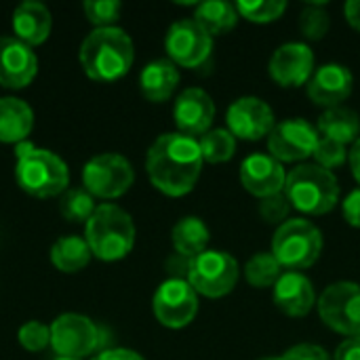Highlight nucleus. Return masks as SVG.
<instances>
[{
    "label": "nucleus",
    "instance_id": "obj_44",
    "mask_svg": "<svg viewBox=\"0 0 360 360\" xmlns=\"http://www.w3.org/2000/svg\"><path fill=\"white\" fill-rule=\"evenodd\" d=\"M57 360H78V359H61V356H59V359Z\"/></svg>",
    "mask_w": 360,
    "mask_h": 360
},
{
    "label": "nucleus",
    "instance_id": "obj_23",
    "mask_svg": "<svg viewBox=\"0 0 360 360\" xmlns=\"http://www.w3.org/2000/svg\"><path fill=\"white\" fill-rule=\"evenodd\" d=\"M179 84V70L171 59L150 61L139 74V86L146 99L150 101H167Z\"/></svg>",
    "mask_w": 360,
    "mask_h": 360
},
{
    "label": "nucleus",
    "instance_id": "obj_36",
    "mask_svg": "<svg viewBox=\"0 0 360 360\" xmlns=\"http://www.w3.org/2000/svg\"><path fill=\"white\" fill-rule=\"evenodd\" d=\"M291 211V202L285 196V192L274 194L270 198H262L259 202V215L268 221V224H285Z\"/></svg>",
    "mask_w": 360,
    "mask_h": 360
},
{
    "label": "nucleus",
    "instance_id": "obj_1",
    "mask_svg": "<svg viewBox=\"0 0 360 360\" xmlns=\"http://www.w3.org/2000/svg\"><path fill=\"white\" fill-rule=\"evenodd\" d=\"M198 139L184 133H165L148 150L146 171L156 190L167 196H184L194 190L202 171Z\"/></svg>",
    "mask_w": 360,
    "mask_h": 360
},
{
    "label": "nucleus",
    "instance_id": "obj_13",
    "mask_svg": "<svg viewBox=\"0 0 360 360\" xmlns=\"http://www.w3.org/2000/svg\"><path fill=\"white\" fill-rule=\"evenodd\" d=\"M165 49L175 65L198 68L213 51V36L207 34L194 19H179L169 27Z\"/></svg>",
    "mask_w": 360,
    "mask_h": 360
},
{
    "label": "nucleus",
    "instance_id": "obj_8",
    "mask_svg": "<svg viewBox=\"0 0 360 360\" xmlns=\"http://www.w3.org/2000/svg\"><path fill=\"white\" fill-rule=\"evenodd\" d=\"M321 321L335 333L360 338V285L342 281L329 285L319 300Z\"/></svg>",
    "mask_w": 360,
    "mask_h": 360
},
{
    "label": "nucleus",
    "instance_id": "obj_33",
    "mask_svg": "<svg viewBox=\"0 0 360 360\" xmlns=\"http://www.w3.org/2000/svg\"><path fill=\"white\" fill-rule=\"evenodd\" d=\"M82 8L86 19L97 27H112L120 17L122 4L118 0H86Z\"/></svg>",
    "mask_w": 360,
    "mask_h": 360
},
{
    "label": "nucleus",
    "instance_id": "obj_31",
    "mask_svg": "<svg viewBox=\"0 0 360 360\" xmlns=\"http://www.w3.org/2000/svg\"><path fill=\"white\" fill-rule=\"evenodd\" d=\"M236 8L240 17L253 23H270L283 17V13L287 11V2L285 0H259V2L240 0L236 2Z\"/></svg>",
    "mask_w": 360,
    "mask_h": 360
},
{
    "label": "nucleus",
    "instance_id": "obj_37",
    "mask_svg": "<svg viewBox=\"0 0 360 360\" xmlns=\"http://www.w3.org/2000/svg\"><path fill=\"white\" fill-rule=\"evenodd\" d=\"M283 360H329V354L325 348L316 344H297L289 348L283 356Z\"/></svg>",
    "mask_w": 360,
    "mask_h": 360
},
{
    "label": "nucleus",
    "instance_id": "obj_45",
    "mask_svg": "<svg viewBox=\"0 0 360 360\" xmlns=\"http://www.w3.org/2000/svg\"><path fill=\"white\" fill-rule=\"evenodd\" d=\"M264 360H283V359H264Z\"/></svg>",
    "mask_w": 360,
    "mask_h": 360
},
{
    "label": "nucleus",
    "instance_id": "obj_41",
    "mask_svg": "<svg viewBox=\"0 0 360 360\" xmlns=\"http://www.w3.org/2000/svg\"><path fill=\"white\" fill-rule=\"evenodd\" d=\"M93 360H143V356L127 348H112V350H103Z\"/></svg>",
    "mask_w": 360,
    "mask_h": 360
},
{
    "label": "nucleus",
    "instance_id": "obj_32",
    "mask_svg": "<svg viewBox=\"0 0 360 360\" xmlns=\"http://www.w3.org/2000/svg\"><path fill=\"white\" fill-rule=\"evenodd\" d=\"M329 25H331V19H329V13L323 8V2L306 6L300 17V27L304 36L310 40H321L329 32Z\"/></svg>",
    "mask_w": 360,
    "mask_h": 360
},
{
    "label": "nucleus",
    "instance_id": "obj_20",
    "mask_svg": "<svg viewBox=\"0 0 360 360\" xmlns=\"http://www.w3.org/2000/svg\"><path fill=\"white\" fill-rule=\"evenodd\" d=\"M274 304L283 314L293 319L310 314L316 304L312 281L302 272H285L274 285Z\"/></svg>",
    "mask_w": 360,
    "mask_h": 360
},
{
    "label": "nucleus",
    "instance_id": "obj_28",
    "mask_svg": "<svg viewBox=\"0 0 360 360\" xmlns=\"http://www.w3.org/2000/svg\"><path fill=\"white\" fill-rule=\"evenodd\" d=\"M281 276H283V266L276 262V257L270 251L255 253L245 266V278L255 289L274 287Z\"/></svg>",
    "mask_w": 360,
    "mask_h": 360
},
{
    "label": "nucleus",
    "instance_id": "obj_43",
    "mask_svg": "<svg viewBox=\"0 0 360 360\" xmlns=\"http://www.w3.org/2000/svg\"><path fill=\"white\" fill-rule=\"evenodd\" d=\"M348 158H350V167H352V175L354 179L360 184V137L354 141L352 150L348 152Z\"/></svg>",
    "mask_w": 360,
    "mask_h": 360
},
{
    "label": "nucleus",
    "instance_id": "obj_19",
    "mask_svg": "<svg viewBox=\"0 0 360 360\" xmlns=\"http://www.w3.org/2000/svg\"><path fill=\"white\" fill-rule=\"evenodd\" d=\"M354 86L352 72L342 63H325L321 65L310 82H308V97L323 108H338L342 105Z\"/></svg>",
    "mask_w": 360,
    "mask_h": 360
},
{
    "label": "nucleus",
    "instance_id": "obj_26",
    "mask_svg": "<svg viewBox=\"0 0 360 360\" xmlns=\"http://www.w3.org/2000/svg\"><path fill=\"white\" fill-rule=\"evenodd\" d=\"M238 8L232 2L226 0H207L200 2L196 6L194 13V21L211 36H219V34H228L230 30H234L236 21H238Z\"/></svg>",
    "mask_w": 360,
    "mask_h": 360
},
{
    "label": "nucleus",
    "instance_id": "obj_3",
    "mask_svg": "<svg viewBox=\"0 0 360 360\" xmlns=\"http://www.w3.org/2000/svg\"><path fill=\"white\" fill-rule=\"evenodd\" d=\"M15 177L21 190L27 194L36 198H51L68 190L70 169L55 152L36 148L32 143H19Z\"/></svg>",
    "mask_w": 360,
    "mask_h": 360
},
{
    "label": "nucleus",
    "instance_id": "obj_27",
    "mask_svg": "<svg viewBox=\"0 0 360 360\" xmlns=\"http://www.w3.org/2000/svg\"><path fill=\"white\" fill-rule=\"evenodd\" d=\"M91 247L82 236H61L51 247V262L61 272H78L91 262Z\"/></svg>",
    "mask_w": 360,
    "mask_h": 360
},
{
    "label": "nucleus",
    "instance_id": "obj_14",
    "mask_svg": "<svg viewBox=\"0 0 360 360\" xmlns=\"http://www.w3.org/2000/svg\"><path fill=\"white\" fill-rule=\"evenodd\" d=\"M228 131L236 139L259 141L268 137L276 127V118L272 108L259 97H240L228 108Z\"/></svg>",
    "mask_w": 360,
    "mask_h": 360
},
{
    "label": "nucleus",
    "instance_id": "obj_34",
    "mask_svg": "<svg viewBox=\"0 0 360 360\" xmlns=\"http://www.w3.org/2000/svg\"><path fill=\"white\" fill-rule=\"evenodd\" d=\"M19 344L30 352H42L51 344V327L40 321H27L19 329Z\"/></svg>",
    "mask_w": 360,
    "mask_h": 360
},
{
    "label": "nucleus",
    "instance_id": "obj_10",
    "mask_svg": "<svg viewBox=\"0 0 360 360\" xmlns=\"http://www.w3.org/2000/svg\"><path fill=\"white\" fill-rule=\"evenodd\" d=\"M51 346L61 359L82 360L101 346V331L89 316L65 312L51 325Z\"/></svg>",
    "mask_w": 360,
    "mask_h": 360
},
{
    "label": "nucleus",
    "instance_id": "obj_17",
    "mask_svg": "<svg viewBox=\"0 0 360 360\" xmlns=\"http://www.w3.org/2000/svg\"><path fill=\"white\" fill-rule=\"evenodd\" d=\"M38 72V57L15 36H0V84L6 89L27 86Z\"/></svg>",
    "mask_w": 360,
    "mask_h": 360
},
{
    "label": "nucleus",
    "instance_id": "obj_2",
    "mask_svg": "<svg viewBox=\"0 0 360 360\" xmlns=\"http://www.w3.org/2000/svg\"><path fill=\"white\" fill-rule=\"evenodd\" d=\"M78 59L89 78L112 82L122 78L135 59L131 36L122 27H95L80 44Z\"/></svg>",
    "mask_w": 360,
    "mask_h": 360
},
{
    "label": "nucleus",
    "instance_id": "obj_9",
    "mask_svg": "<svg viewBox=\"0 0 360 360\" xmlns=\"http://www.w3.org/2000/svg\"><path fill=\"white\" fill-rule=\"evenodd\" d=\"M135 181L131 162L114 152L93 156L82 169V188L99 198H118Z\"/></svg>",
    "mask_w": 360,
    "mask_h": 360
},
{
    "label": "nucleus",
    "instance_id": "obj_6",
    "mask_svg": "<svg viewBox=\"0 0 360 360\" xmlns=\"http://www.w3.org/2000/svg\"><path fill=\"white\" fill-rule=\"evenodd\" d=\"M270 253L289 272L306 270L314 266L323 253V234L312 221L304 217L287 219L276 228Z\"/></svg>",
    "mask_w": 360,
    "mask_h": 360
},
{
    "label": "nucleus",
    "instance_id": "obj_11",
    "mask_svg": "<svg viewBox=\"0 0 360 360\" xmlns=\"http://www.w3.org/2000/svg\"><path fill=\"white\" fill-rule=\"evenodd\" d=\"M154 316L169 329L188 327L198 312V293L188 281L167 278L154 293L152 300Z\"/></svg>",
    "mask_w": 360,
    "mask_h": 360
},
{
    "label": "nucleus",
    "instance_id": "obj_7",
    "mask_svg": "<svg viewBox=\"0 0 360 360\" xmlns=\"http://www.w3.org/2000/svg\"><path fill=\"white\" fill-rule=\"evenodd\" d=\"M238 276V262L230 253L207 249L205 253L192 257L188 283L196 293L217 300L228 295L236 287Z\"/></svg>",
    "mask_w": 360,
    "mask_h": 360
},
{
    "label": "nucleus",
    "instance_id": "obj_24",
    "mask_svg": "<svg viewBox=\"0 0 360 360\" xmlns=\"http://www.w3.org/2000/svg\"><path fill=\"white\" fill-rule=\"evenodd\" d=\"M316 131H319V135L340 141L344 146L354 143L360 135V116L346 105L327 108L319 118Z\"/></svg>",
    "mask_w": 360,
    "mask_h": 360
},
{
    "label": "nucleus",
    "instance_id": "obj_42",
    "mask_svg": "<svg viewBox=\"0 0 360 360\" xmlns=\"http://www.w3.org/2000/svg\"><path fill=\"white\" fill-rule=\"evenodd\" d=\"M346 19L350 21V25L360 32V0H348L344 6Z\"/></svg>",
    "mask_w": 360,
    "mask_h": 360
},
{
    "label": "nucleus",
    "instance_id": "obj_40",
    "mask_svg": "<svg viewBox=\"0 0 360 360\" xmlns=\"http://www.w3.org/2000/svg\"><path fill=\"white\" fill-rule=\"evenodd\" d=\"M335 360H360V338L344 340L335 350Z\"/></svg>",
    "mask_w": 360,
    "mask_h": 360
},
{
    "label": "nucleus",
    "instance_id": "obj_4",
    "mask_svg": "<svg viewBox=\"0 0 360 360\" xmlns=\"http://www.w3.org/2000/svg\"><path fill=\"white\" fill-rule=\"evenodd\" d=\"M285 196L291 207L306 215H325L340 202V184L333 171H327L316 162L300 165L287 173Z\"/></svg>",
    "mask_w": 360,
    "mask_h": 360
},
{
    "label": "nucleus",
    "instance_id": "obj_25",
    "mask_svg": "<svg viewBox=\"0 0 360 360\" xmlns=\"http://www.w3.org/2000/svg\"><path fill=\"white\" fill-rule=\"evenodd\" d=\"M171 238H173L175 253L192 259V257H196V255L207 251L209 240H211V232H209L207 224L200 217L190 215V217L179 219L173 226Z\"/></svg>",
    "mask_w": 360,
    "mask_h": 360
},
{
    "label": "nucleus",
    "instance_id": "obj_5",
    "mask_svg": "<svg viewBox=\"0 0 360 360\" xmlns=\"http://www.w3.org/2000/svg\"><path fill=\"white\" fill-rule=\"evenodd\" d=\"M84 240L91 253L103 262H116L131 253L135 245V224L118 205H99L86 221Z\"/></svg>",
    "mask_w": 360,
    "mask_h": 360
},
{
    "label": "nucleus",
    "instance_id": "obj_30",
    "mask_svg": "<svg viewBox=\"0 0 360 360\" xmlns=\"http://www.w3.org/2000/svg\"><path fill=\"white\" fill-rule=\"evenodd\" d=\"M95 196L86 192L84 188H68L59 198V211L70 221H89L95 213Z\"/></svg>",
    "mask_w": 360,
    "mask_h": 360
},
{
    "label": "nucleus",
    "instance_id": "obj_35",
    "mask_svg": "<svg viewBox=\"0 0 360 360\" xmlns=\"http://www.w3.org/2000/svg\"><path fill=\"white\" fill-rule=\"evenodd\" d=\"M314 158H316V165L319 167L331 171V169H338L340 165H344V160L348 158V150L340 141L321 137L319 139V146H316V152H314Z\"/></svg>",
    "mask_w": 360,
    "mask_h": 360
},
{
    "label": "nucleus",
    "instance_id": "obj_15",
    "mask_svg": "<svg viewBox=\"0 0 360 360\" xmlns=\"http://www.w3.org/2000/svg\"><path fill=\"white\" fill-rule=\"evenodd\" d=\"M268 70L281 86H302L314 74V53L304 42H287L272 53Z\"/></svg>",
    "mask_w": 360,
    "mask_h": 360
},
{
    "label": "nucleus",
    "instance_id": "obj_22",
    "mask_svg": "<svg viewBox=\"0 0 360 360\" xmlns=\"http://www.w3.org/2000/svg\"><path fill=\"white\" fill-rule=\"evenodd\" d=\"M34 129V110L19 97H0V141L23 143Z\"/></svg>",
    "mask_w": 360,
    "mask_h": 360
},
{
    "label": "nucleus",
    "instance_id": "obj_39",
    "mask_svg": "<svg viewBox=\"0 0 360 360\" xmlns=\"http://www.w3.org/2000/svg\"><path fill=\"white\" fill-rule=\"evenodd\" d=\"M190 264H192V259H190V257H184V255L175 253V255H171V257L167 259V270H169L171 278L188 281Z\"/></svg>",
    "mask_w": 360,
    "mask_h": 360
},
{
    "label": "nucleus",
    "instance_id": "obj_38",
    "mask_svg": "<svg viewBox=\"0 0 360 360\" xmlns=\"http://www.w3.org/2000/svg\"><path fill=\"white\" fill-rule=\"evenodd\" d=\"M344 219L350 226L360 228V188L346 196V200H344Z\"/></svg>",
    "mask_w": 360,
    "mask_h": 360
},
{
    "label": "nucleus",
    "instance_id": "obj_21",
    "mask_svg": "<svg viewBox=\"0 0 360 360\" xmlns=\"http://www.w3.org/2000/svg\"><path fill=\"white\" fill-rule=\"evenodd\" d=\"M51 27H53L51 11L38 0H25L17 4V8L13 11L15 38H19L27 46L42 44L49 38Z\"/></svg>",
    "mask_w": 360,
    "mask_h": 360
},
{
    "label": "nucleus",
    "instance_id": "obj_29",
    "mask_svg": "<svg viewBox=\"0 0 360 360\" xmlns=\"http://www.w3.org/2000/svg\"><path fill=\"white\" fill-rule=\"evenodd\" d=\"M200 152L205 162L219 165L234 156L236 152V137L228 129H211L198 139Z\"/></svg>",
    "mask_w": 360,
    "mask_h": 360
},
{
    "label": "nucleus",
    "instance_id": "obj_16",
    "mask_svg": "<svg viewBox=\"0 0 360 360\" xmlns=\"http://www.w3.org/2000/svg\"><path fill=\"white\" fill-rule=\"evenodd\" d=\"M173 118L179 129V133L188 137H202L211 131L213 118H215V103L211 95L198 86H190L179 93L173 108Z\"/></svg>",
    "mask_w": 360,
    "mask_h": 360
},
{
    "label": "nucleus",
    "instance_id": "obj_12",
    "mask_svg": "<svg viewBox=\"0 0 360 360\" xmlns=\"http://www.w3.org/2000/svg\"><path fill=\"white\" fill-rule=\"evenodd\" d=\"M319 131L304 118H287L276 122L268 135V150L278 162H300L314 156L319 146Z\"/></svg>",
    "mask_w": 360,
    "mask_h": 360
},
{
    "label": "nucleus",
    "instance_id": "obj_18",
    "mask_svg": "<svg viewBox=\"0 0 360 360\" xmlns=\"http://www.w3.org/2000/svg\"><path fill=\"white\" fill-rule=\"evenodd\" d=\"M240 181L247 192L257 198H270L285 192L287 173L283 162L270 154H251L240 165Z\"/></svg>",
    "mask_w": 360,
    "mask_h": 360
}]
</instances>
